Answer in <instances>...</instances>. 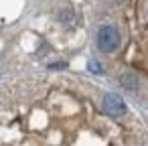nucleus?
<instances>
[{
  "label": "nucleus",
  "mask_w": 148,
  "mask_h": 146,
  "mask_svg": "<svg viewBox=\"0 0 148 146\" xmlns=\"http://www.w3.org/2000/svg\"><path fill=\"white\" fill-rule=\"evenodd\" d=\"M97 47L103 53H112L120 47V33L112 25H103L97 31Z\"/></svg>",
  "instance_id": "obj_1"
},
{
  "label": "nucleus",
  "mask_w": 148,
  "mask_h": 146,
  "mask_svg": "<svg viewBox=\"0 0 148 146\" xmlns=\"http://www.w3.org/2000/svg\"><path fill=\"white\" fill-rule=\"evenodd\" d=\"M101 106H103L106 114H110V116H122V114H126V101L118 93H108L103 97Z\"/></svg>",
  "instance_id": "obj_2"
},
{
  "label": "nucleus",
  "mask_w": 148,
  "mask_h": 146,
  "mask_svg": "<svg viewBox=\"0 0 148 146\" xmlns=\"http://www.w3.org/2000/svg\"><path fill=\"white\" fill-rule=\"evenodd\" d=\"M122 83H124V87L130 89V91L138 87V81H136V77H134L132 73H124V75H122Z\"/></svg>",
  "instance_id": "obj_3"
},
{
  "label": "nucleus",
  "mask_w": 148,
  "mask_h": 146,
  "mask_svg": "<svg viewBox=\"0 0 148 146\" xmlns=\"http://www.w3.org/2000/svg\"><path fill=\"white\" fill-rule=\"evenodd\" d=\"M87 67H89V71H91V73H95V75H101V73H103L101 65H99L97 61H93V59L89 61V65H87Z\"/></svg>",
  "instance_id": "obj_4"
},
{
  "label": "nucleus",
  "mask_w": 148,
  "mask_h": 146,
  "mask_svg": "<svg viewBox=\"0 0 148 146\" xmlns=\"http://www.w3.org/2000/svg\"><path fill=\"white\" fill-rule=\"evenodd\" d=\"M65 67V63H53L51 65V69H63Z\"/></svg>",
  "instance_id": "obj_5"
}]
</instances>
